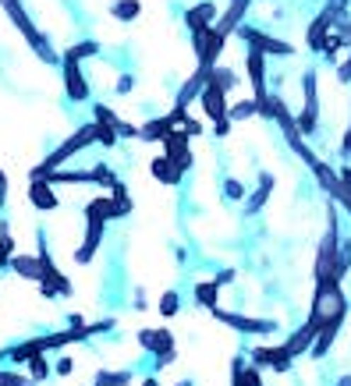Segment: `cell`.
<instances>
[{"instance_id":"9c48e42d","label":"cell","mask_w":351,"mask_h":386,"mask_svg":"<svg viewBox=\"0 0 351 386\" xmlns=\"http://www.w3.org/2000/svg\"><path fill=\"white\" fill-rule=\"evenodd\" d=\"M61 71H64V93H68V100L71 103H89V82L82 75V64L71 61V57H64Z\"/></svg>"},{"instance_id":"2e32d148","label":"cell","mask_w":351,"mask_h":386,"mask_svg":"<svg viewBox=\"0 0 351 386\" xmlns=\"http://www.w3.org/2000/svg\"><path fill=\"white\" fill-rule=\"evenodd\" d=\"M231 386H263L259 365H245V354H234V361H231Z\"/></svg>"},{"instance_id":"3957f363","label":"cell","mask_w":351,"mask_h":386,"mask_svg":"<svg viewBox=\"0 0 351 386\" xmlns=\"http://www.w3.org/2000/svg\"><path fill=\"white\" fill-rule=\"evenodd\" d=\"M107 223H110V220L96 209V202H89V206H86V238H82L79 252H71L79 266H89L93 255L100 252V245H103V227H107Z\"/></svg>"},{"instance_id":"d6986e66","label":"cell","mask_w":351,"mask_h":386,"mask_svg":"<svg viewBox=\"0 0 351 386\" xmlns=\"http://www.w3.org/2000/svg\"><path fill=\"white\" fill-rule=\"evenodd\" d=\"M270 192H273V174L270 170H263L259 174V188L248 195V202H245V216H255L266 202H270Z\"/></svg>"},{"instance_id":"f6af8a7d","label":"cell","mask_w":351,"mask_h":386,"mask_svg":"<svg viewBox=\"0 0 351 386\" xmlns=\"http://www.w3.org/2000/svg\"><path fill=\"white\" fill-rule=\"evenodd\" d=\"M195 4H199V0H195Z\"/></svg>"},{"instance_id":"7a4b0ae2","label":"cell","mask_w":351,"mask_h":386,"mask_svg":"<svg viewBox=\"0 0 351 386\" xmlns=\"http://www.w3.org/2000/svg\"><path fill=\"white\" fill-rule=\"evenodd\" d=\"M96 142H100V124H96V121H93V124H82V128H79L71 139H64V142H61V146H57V149H54V153L40 163V167H33V170H29V177H33V181H40V177H47V174L61 170V167H64L75 153H82V149H89V146H96Z\"/></svg>"},{"instance_id":"603a6c76","label":"cell","mask_w":351,"mask_h":386,"mask_svg":"<svg viewBox=\"0 0 351 386\" xmlns=\"http://www.w3.org/2000/svg\"><path fill=\"white\" fill-rule=\"evenodd\" d=\"M217 294H220V283L217 280H199L195 283V301L202 308H217Z\"/></svg>"},{"instance_id":"e575fe53","label":"cell","mask_w":351,"mask_h":386,"mask_svg":"<svg viewBox=\"0 0 351 386\" xmlns=\"http://www.w3.org/2000/svg\"><path fill=\"white\" fill-rule=\"evenodd\" d=\"M114 89H117V93H121V96H125V93H132V89H135V75H121V78H117V86H114Z\"/></svg>"},{"instance_id":"83f0119b","label":"cell","mask_w":351,"mask_h":386,"mask_svg":"<svg viewBox=\"0 0 351 386\" xmlns=\"http://www.w3.org/2000/svg\"><path fill=\"white\" fill-rule=\"evenodd\" d=\"M128 382H132V368H121V372L100 368L96 372V386H128Z\"/></svg>"},{"instance_id":"7bdbcfd3","label":"cell","mask_w":351,"mask_h":386,"mask_svg":"<svg viewBox=\"0 0 351 386\" xmlns=\"http://www.w3.org/2000/svg\"><path fill=\"white\" fill-rule=\"evenodd\" d=\"M178 386H192V379H185V382H178Z\"/></svg>"},{"instance_id":"f35d334b","label":"cell","mask_w":351,"mask_h":386,"mask_svg":"<svg viewBox=\"0 0 351 386\" xmlns=\"http://www.w3.org/2000/svg\"><path fill=\"white\" fill-rule=\"evenodd\" d=\"M213 280H217L220 287H227V283H234V269H224V273H217Z\"/></svg>"},{"instance_id":"7402d4cb","label":"cell","mask_w":351,"mask_h":386,"mask_svg":"<svg viewBox=\"0 0 351 386\" xmlns=\"http://www.w3.org/2000/svg\"><path fill=\"white\" fill-rule=\"evenodd\" d=\"M139 15H142V4H139V0H114V4H110V18H117V22H125V25H132Z\"/></svg>"},{"instance_id":"ba28073f","label":"cell","mask_w":351,"mask_h":386,"mask_svg":"<svg viewBox=\"0 0 351 386\" xmlns=\"http://www.w3.org/2000/svg\"><path fill=\"white\" fill-rule=\"evenodd\" d=\"M245 75H248V82H252V100L255 103H266L270 100V78H266V54H259V50H248L245 54Z\"/></svg>"},{"instance_id":"ab89813d","label":"cell","mask_w":351,"mask_h":386,"mask_svg":"<svg viewBox=\"0 0 351 386\" xmlns=\"http://www.w3.org/2000/svg\"><path fill=\"white\" fill-rule=\"evenodd\" d=\"M340 156H351V128H347V135H344V142H340Z\"/></svg>"},{"instance_id":"ac0fdd59","label":"cell","mask_w":351,"mask_h":386,"mask_svg":"<svg viewBox=\"0 0 351 386\" xmlns=\"http://www.w3.org/2000/svg\"><path fill=\"white\" fill-rule=\"evenodd\" d=\"M11 269H15L22 280H33V283H40V280H43V266H40V255H29V252H15V259H11Z\"/></svg>"},{"instance_id":"cb8c5ba5","label":"cell","mask_w":351,"mask_h":386,"mask_svg":"<svg viewBox=\"0 0 351 386\" xmlns=\"http://www.w3.org/2000/svg\"><path fill=\"white\" fill-rule=\"evenodd\" d=\"M11 259H15V241H11L8 220H0V269H11Z\"/></svg>"},{"instance_id":"1f68e13d","label":"cell","mask_w":351,"mask_h":386,"mask_svg":"<svg viewBox=\"0 0 351 386\" xmlns=\"http://www.w3.org/2000/svg\"><path fill=\"white\" fill-rule=\"evenodd\" d=\"M36 379L33 375H22V372H11V368H0V386H33Z\"/></svg>"},{"instance_id":"e0dca14e","label":"cell","mask_w":351,"mask_h":386,"mask_svg":"<svg viewBox=\"0 0 351 386\" xmlns=\"http://www.w3.org/2000/svg\"><path fill=\"white\" fill-rule=\"evenodd\" d=\"M149 174L156 177V181H163V185H181V177H185V170L163 153V156H156L153 163H149Z\"/></svg>"},{"instance_id":"d590c367","label":"cell","mask_w":351,"mask_h":386,"mask_svg":"<svg viewBox=\"0 0 351 386\" xmlns=\"http://www.w3.org/2000/svg\"><path fill=\"white\" fill-rule=\"evenodd\" d=\"M4 206H8V174L0 170V216H4Z\"/></svg>"},{"instance_id":"44dd1931","label":"cell","mask_w":351,"mask_h":386,"mask_svg":"<svg viewBox=\"0 0 351 386\" xmlns=\"http://www.w3.org/2000/svg\"><path fill=\"white\" fill-rule=\"evenodd\" d=\"M40 181H50V185H93V174L89 170H54V174H47V177H40Z\"/></svg>"},{"instance_id":"4316f807","label":"cell","mask_w":351,"mask_h":386,"mask_svg":"<svg viewBox=\"0 0 351 386\" xmlns=\"http://www.w3.org/2000/svg\"><path fill=\"white\" fill-rule=\"evenodd\" d=\"M227 117H231V121H248V117H259V103H255V100H238V103H231Z\"/></svg>"},{"instance_id":"8d00e7d4","label":"cell","mask_w":351,"mask_h":386,"mask_svg":"<svg viewBox=\"0 0 351 386\" xmlns=\"http://www.w3.org/2000/svg\"><path fill=\"white\" fill-rule=\"evenodd\" d=\"M71 368H75V361H71V358H57V365H54V372H57V375H71Z\"/></svg>"},{"instance_id":"60d3db41","label":"cell","mask_w":351,"mask_h":386,"mask_svg":"<svg viewBox=\"0 0 351 386\" xmlns=\"http://www.w3.org/2000/svg\"><path fill=\"white\" fill-rule=\"evenodd\" d=\"M142 386H160V379H156V375H146V379H142Z\"/></svg>"},{"instance_id":"484cf974","label":"cell","mask_w":351,"mask_h":386,"mask_svg":"<svg viewBox=\"0 0 351 386\" xmlns=\"http://www.w3.org/2000/svg\"><path fill=\"white\" fill-rule=\"evenodd\" d=\"M89 174H93V185H100V188H117V185H121V177H117L107 163H93Z\"/></svg>"},{"instance_id":"d6a6232c","label":"cell","mask_w":351,"mask_h":386,"mask_svg":"<svg viewBox=\"0 0 351 386\" xmlns=\"http://www.w3.org/2000/svg\"><path fill=\"white\" fill-rule=\"evenodd\" d=\"M178 308H181V294L178 291H163L160 294V312L163 315H178Z\"/></svg>"},{"instance_id":"f546056e","label":"cell","mask_w":351,"mask_h":386,"mask_svg":"<svg viewBox=\"0 0 351 386\" xmlns=\"http://www.w3.org/2000/svg\"><path fill=\"white\" fill-rule=\"evenodd\" d=\"M50 372H54V365H50V358H47V351H43V354H36V358L29 361V375H33L36 382H40V379H47Z\"/></svg>"},{"instance_id":"836d02e7","label":"cell","mask_w":351,"mask_h":386,"mask_svg":"<svg viewBox=\"0 0 351 386\" xmlns=\"http://www.w3.org/2000/svg\"><path fill=\"white\" fill-rule=\"evenodd\" d=\"M337 82H340V86H351V50H347V57L337 64Z\"/></svg>"},{"instance_id":"6da1fadb","label":"cell","mask_w":351,"mask_h":386,"mask_svg":"<svg viewBox=\"0 0 351 386\" xmlns=\"http://www.w3.org/2000/svg\"><path fill=\"white\" fill-rule=\"evenodd\" d=\"M0 8H4V15L11 18V25L25 36V43L36 50V57L43 61V64H64V54H57L54 50V43H50V36H43L40 29H36V22L29 18V11H25V4L22 0H0Z\"/></svg>"},{"instance_id":"ffe728a7","label":"cell","mask_w":351,"mask_h":386,"mask_svg":"<svg viewBox=\"0 0 351 386\" xmlns=\"http://www.w3.org/2000/svg\"><path fill=\"white\" fill-rule=\"evenodd\" d=\"M174 128V121L163 114V117H153V121H146L142 124V135H139V142H163V135Z\"/></svg>"},{"instance_id":"7c38bea8","label":"cell","mask_w":351,"mask_h":386,"mask_svg":"<svg viewBox=\"0 0 351 386\" xmlns=\"http://www.w3.org/2000/svg\"><path fill=\"white\" fill-rule=\"evenodd\" d=\"M199 100H202V110H206V117H209L213 124L231 121V117H227V110H231V107H227V93H224L213 78H206V89H202V96H199Z\"/></svg>"},{"instance_id":"8992f818","label":"cell","mask_w":351,"mask_h":386,"mask_svg":"<svg viewBox=\"0 0 351 386\" xmlns=\"http://www.w3.org/2000/svg\"><path fill=\"white\" fill-rule=\"evenodd\" d=\"M213 312V319H220L224 326H231V329H238V333H248V337H270V333H277V322L273 319H252V315H241V312H227V308H209Z\"/></svg>"},{"instance_id":"8fae6325","label":"cell","mask_w":351,"mask_h":386,"mask_svg":"<svg viewBox=\"0 0 351 386\" xmlns=\"http://www.w3.org/2000/svg\"><path fill=\"white\" fill-rule=\"evenodd\" d=\"M217 18H220V11H217L213 0H199V4H192V8L185 11V25H188L192 36H202L206 29H213Z\"/></svg>"},{"instance_id":"74e56055","label":"cell","mask_w":351,"mask_h":386,"mask_svg":"<svg viewBox=\"0 0 351 386\" xmlns=\"http://www.w3.org/2000/svg\"><path fill=\"white\" fill-rule=\"evenodd\" d=\"M337 177H340V185L351 192V163H340V167H337Z\"/></svg>"},{"instance_id":"52a82bcc","label":"cell","mask_w":351,"mask_h":386,"mask_svg":"<svg viewBox=\"0 0 351 386\" xmlns=\"http://www.w3.org/2000/svg\"><path fill=\"white\" fill-rule=\"evenodd\" d=\"M36 255H40V266H43V280H40V283L54 287V291H57L61 298H71V294H75V283H71V280H68V276H64V273H61L57 266H54V255L47 252L43 230H40V252H36Z\"/></svg>"},{"instance_id":"5bb4252c","label":"cell","mask_w":351,"mask_h":386,"mask_svg":"<svg viewBox=\"0 0 351 386\" xmlns=\"http://www.w3.org/2000/svg\"><path fill=\"white\" fill-rule=\"evenodd\" d=\"M29 202H33V209H40V213H54V209L61 206V199H57V192H54L50 181H33V185H29Z\"/></svg>"},{"instance_id":"f1b7e54d","label":"cell","mask_w":351,"mask_h":386,"mask_svg":"<svg viewBox=\"0 0 351 386\" xmlns=\"http://www.w3.org/2000/svg\"><path fill=\"white\" fill-rule=\"evenodd\" d=\"M209 78H213V82H217V86H220L224 93H231V89H238V86H241V78H238V75H234L231 68H220V64H217V68L209 71Z\"/></svg>"},{"instance_id":"5b68a950","label":"cell","mask_w":351,"mask_h":386,"mask_svg":"<svg viewBox=\"0 0 351 386\" xmlns=\"http://www.w3.org/2000/svg\"><path fill=\"white\" fill-rule=\"evenodd\" d=\"M319 128V89H316V71H305L301 78V114H298V131L301 139L316 135Z\"/></svg>"},{"instance_id":"4dcf8cb0","label":"cell","mask_w":351,"mask_h":386,"mask_svg":"<svg viewBox=\"0 0 351 386\" xmlns=\"http://www.w3.org/2000/svg\"><path fill=\"white\" fill-rule=\"evenodd\" d=\"M245 195L248 192H245V185L238 177H224V199L227 202H245Z\"/></svg>"},{"instance_id":"d4e9b609","label":"cell","mask_w":351,"mask_h":386,"mask_svg":"<svg viewBox=\"0 0 351 386\" xmlns=\"http://www.w3.org/2000/svg\"><path fill=\"white\" fill-rule=\"evenodd\" d=\"M100 54V43L96 40H82V43H71L68 50H64V57H71V61H89V57H96Z\"/></svg>"},{"instance_id":"4fadbf2b","label":"cell","mask_w":351,"mask_h":386,"mask_svg":"<svg viewBox=\"0 0 351 386\" xmlns=\"http://www.w3.org/2000/svg\"><path fill=\"white\" fill-rule=\"evenodd\" d=\"M139 347L156 354H174V333L171 329H139Z\"/></svg>"},{"instance_id":"ee69618b","label":"cell","mask_w":351,"mask_h":386,"mask_svg":"<svg viewBox=\"0 0 351 386\" xmlns=\"http://www.w3.org/2000/svg\"><path fill=\"white\" fill-rule=\"evenodd\" d=\"M4 358H8V351H0V361H4Z\"/></svg>"},{"instance_id":"b9f144b4","label":"cell","mask_w":351,"mask_h":386,"mask_svg":"<svg viewBox=\"0 0 351 386\" xmlns=\"http://www.w3.org/2000/svg\"><path fill=\"white\" fill-rule=\"evenodd\" d=\"M337 386H351V375H340V379H337Z\"/></svg>"},{"instance_id":"277c9868","label":"cell","mask_w":351,"mask_h":386,"mask_svg":"<svg viewBox=\"0 0 351 386\" xmlns=\"http://www.w3.org/2000/svg\"><path fill=\"white\" fill-rule=\"evenodd\" d=\"M234 36H238L241 43H248V50H259V54H266V57H291V54H294L291 43H284V40H277V36L255 29V25H245V22L238 25Z\"/></svg>"},{"instance_id":"30bf717a","label":"cell","mask_w":351,"mask_h":386,"mask_svg":"<svg viewBox=\"0 0 351 386\" xmlns=\"http://www.w3.org/2000/svg\"><path fill=\"white\" fill-rule=\"evenodd\" d=\"M248 358H252V365H259V368H273V372H291V365H294V358L284 351V344H273V347H252Z\"/></svg>"},{"instance_id":"9a60e30c","label":"cell","mask_w":351,"mask_h":386,"mask_svg":"<svg viewBox=\"0 0 351 386\" xmlns=\"http://www.w3.org/2000/svg\"><path fill=\"white\" fill-rule=\"evenodd\" d=\"M206 78H209V71H206V68H195V71H192V78H188V82L178 89V100H174V107H178V110H185L192 100H199V96H202V89H206Z\"/></svg>"}]
</instances>
